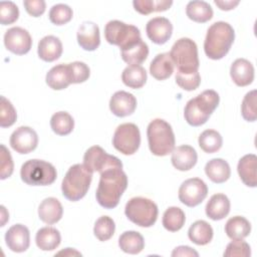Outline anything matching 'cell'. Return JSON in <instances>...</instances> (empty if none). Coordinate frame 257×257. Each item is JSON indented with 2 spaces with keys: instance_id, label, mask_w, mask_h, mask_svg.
Returning a JSON list of instances; mask_svg holds the SVG:
<instances>
[{
  "instance_id": "5",
  "label": "cell",
  "mask_w": 257,
  "mask_h": 257,
  "mask_svg": "<svg viewBox=\"0 0 257 257\" xmlns=\"http://www.w3.org/2000/svg\"><path fill=\"white\" fill-rule=\"evenodd\" d=\"M150 151L153 155L164 157L175 149V135L169 122L162 118L152 120L147 128Z\"/></svg>"
},
{
  "instance_id": "23",
  "label": "cell",
  "mask_w": 257,
  "mask_h": 257,
  "mask_svg": "<svg viewBox=\"0 0 257 257\" xmlns=\"http://www.w3.org/2000/svg\"><path fill=\"white\" fill-rule=\"evenodd\" d=\"M120 53L122 60L127 64L140 65L149 55V46L141 38L120 49Z\"/></svg>"
},
{
  "instance_id": "26",
  "label": "cell",
  "mask_w": 257,
  "mask_h": 257,
  "mask_svg": "<svg viewBox=\"0 0 257 257\" xmlns=\"http://www.w3.org/2000/svg\"><path fill=\"white\" fill-rule=\"evenodd\" d=\"M174 67L175 65L169 52L159 53L150 64V72L156 79L165 80L172 75Z\"/></svg>"
},
{
  "instance_id": "15",
  "label": "cell",
  "mask_w": 257,
  "mask_h": 257,
  "mask_svg": "<svg viewBox=\"0 0 257 257\" xmlns=\"http://www.w3.org/2000/svg\"><path fill=\"white\" fill-rule=\"evenodd\" d=\"M146 32L151 41L161 45L171 38L173 25L166 17H155L147 23Z\"/></svg>"
},
{
  "instance_id": "33",
  "label": "cell",
  "mask_w": 257,
  "mask_h": 257,
  "mask_svg": "<svg viewBox=\"0 0 257 257\" xmlns=\"http://www.w3.org/2000/svg\"><path fill=\"white\" fill-rule=\"evenodd\" d=\"M118 246L125 253L139 254L145 247V240L137 231H125L118 238Z\"/></svg>"
},
{
  "instance_id": "50",
  "label": "cell",
  "mask_w": 257,
  "mask_h": 257,
  "mask_svg": "<svg viewBox=\"0 0 257 257\" xmlns=\"http://www.w3.org/2000/svg\"><path fill=\"white\" fill-rule=\"evenodd\" d=\"M215 4L224 11H228V10H232L234 9L238 4L239 1H232V0H228V1H219V0H215L214 1Z\"/></svg>"
},
{
  "instance_id": "4",
  "label": "cell",
  "mask_w": 257,
  "mask_h": 257,
  "mask_svg": "<svg viewBox=\"0 0 257 257\" xmlns=\"http://www.w3.org/2000/svg\"><path fill=\"white\" fill-rule=\"evenodd\" d=\"M92 174L93 173L83 164H75L71 166L62 180V195L71 202H76L82 199L89 189Z\"/></svg>"
},
{
  "instance_id": "42",
  "label": "cell",
  "mask_w": 257,
  "mask_h": 257,
  "mask_svg": "<svg viewBox=\"0 0 257 257\" xmlns=\"http://www.w3.org/2000/svg\"><path fill=\"white\" fill-rule=\"evenodd\" d=\"M17 118L13 104L5 96L0 97V125L1 127L11 126Z\"/></svg>"
},
{
  "instance_id": "29",
  "label": "cell",
  "mask_w": 257,
  "mask_h": 257,
  "mask_svg": "<svg viewBox=\"0 0 257 257\" xmlns=\"http://www.w3.org/2000/svg\"><path fill=\"white\" fill-rule=\"evenodd\" d=\"M45 80L47 85L54 90L66 88L71 83L67 64H58L53 66L47 72Z\"/></svg>"
},
{
  "instance_id": "8",
  "label": "cell",
  "mask_w": 257,
  "mask_h": 257,
  "mask_svg": "<svg viewBox=\"0 0 257 257\" xmlns=\"http://www.w3.org/2000/svg\"><path fill=\"white\" fill-rule=\"evenodd\" d=\"M124 214L130 221L141 227H152L158 219V206L144 197H134L125 205Z\"/></svg>"
},
{
  "instance_id": "28",
  "label": "cell",
  "mask_w": 257,
  "mask_h": 257,
  "mask_svg": "<svg viewBox=\"0 0 257 257\" xmlns=\"http://www.w3.org/2000/svg\"><path fill=\"white\" fill-rule=\"evenodd\" d=\"M35 242L39 249L43 251H52L59 246L61 236L57 229L53 227H43L37 231Z\"/></svg>"
},
{
  "instance_id": "6",
  "label": "cell",
  "mask_w": 257,
  "mask_h": 257,
  "mask_svg": "<svg viewBox=\"0 0 257 257\" xmlns=\"http://www.w3.org/2000/svg\"><path fill=\"white\" fill-rule=\"evenodd\" d=\"M170 56L177 71L183 73H191L198 71L199 56L198 47L195 41L188 37L177 40L170 51Z\"/></svg>"
},
{
  "instance_id": "10",
  "label": "cell",
  "mask_w": 257,
  "mask_h": 257,
  "mask_svg": "<svg viewBox=\"0 0 257 257\" xmlns=\"http://www.w3.org/2000/svg\"><path fill=\"white\" fill-rule=\"evenodd\" d=\"M112 145L119 153L130 156L135 154L141 145V134L139 127L132 122L119 124L114 131Z\"/></svg>"
},
{
  "instance_id": "45",
  "label": "cell",
  "mask_w": 257,
  "mask_h": 257,
  "mask_svg": "<svg viewBox=\"0 0 257 257\" xmlns=\"http://www.w3.org/2000/svg\"><path fill=\"white\" fill-rule=\"evenodd\" d=\"M19 17V9L12 1L0 2V22L2 25L14 23Z\"/></svg>"
},
{
  "instance_id": "21",
  "label": "cell",
  "mask_w": 257,
  "mask_h": 257,
  "mask_svg": "<svg viewBox=\"0 0 257 257\" xmlns=\"http://www.w3.org/2000/svg\"><path fill=\"white\" fill-rule=\"evenodd\" d=\"M62 214V205L56 198L53 197L44 199L38 207L39 219L48 225L57 223L61 219Z\"/></svg>"
},
{
  "instance_id": "47",
  "label": "cell",
  "mask_w": 257,
  "mask_h": 257,
  "mask_svg": "<svg viewBox=\"0 0 257 257\" xmlns=\"http://www.w3.org/2000/svg\"><path fill=\"white\" fill-rule=\"evenodd\" d=\"M0 148V179L5 180L12 175L14 164L7 148L4 145H1Z\"/></svg>"
},
{
  "instance_id": "27",
  "label": "cell",
  "mask_w": 257,
  "mask_h": 257,
  "mask_svg": "<svg viewBox=\"0 0 257 257\" xmlns=\"http://www.w3.org/2000/svg\"><path fill=\"white\" fill-rule=\"evenodd\" d=\"M205 173L207 177L216 184L226 182L231 175L229 164L223 159H212L205 166Z\"/></svg>"
},
{
  "instance_id": "39",
  "label": "cell",
  "mask_w": 257,
  "mask_h": 257,
  "mask_svg": "<svg viewBox=\"0 0 257 257\" xmlns=\"http://www.w3.org/2000/svg\"><path fill=\"white\" fill-rule=\"evenodd\" d=\"M115 230V224L113 220L108 216L99 217L93 227L94 236L99 241H106L112 237Z\"/></svg>"
},
{
  "instance_id": "13",
  "label": "cell",
  "mask_w": 257,
  "mask_h": 257,
  "mask_svg": "<svg viewBox=\"0 0 257 257\" xmlns=\"http://www.w3.org/2000/svg\"><path fill=\"white\" fill-rule=\"evenodd\" d=\"M5 47L14 54L23 55L29 52L32 46V38L29 32L22 27H12L4 34Z\"/></svg>"
},
{
  "instance_id": "35",
  "label": "cell",
  "mask_w": 257,
  "mask_h": 257,
  "mask_svg": "<svg viewBox=\"0 0 257 257\" xmlns=\"http://www.w3.org/2000/svg\"><path fill=\"white\" fill-rule=\"evenodd\" d=\"M186 221L184 211L179 207L168 208L163 215V226L170 232H177L183 228Z\"/></svg>"
},
{
  "instance_id": "46",
  "label": "cell",
  "mask_w": 257,
  "mask_h": 257,
  "mask_svg": "<svg viewBox=\"0 0 257 257\" xmlns=\"http://www.w3.org/2000/svg\"><path fill=\"white\" fill-rule=\"evenodd\" d=\"M251 255V248L249 244L245 241L241 240H233L230 242L226 250L224 252V256L231 257V256H242V257H248Z\"/></svg>"
},
{
  "instance_id": "36",
  "label": "cell",
  "mask_w": 257,
  "mask_h": 257,
  "mask_svg": "<svg viewBox=\"0 0 257 257\" xmlns=\"http://www.w3.org/2000/svg\"><path fill=\"white\" fill-rule=\"evenodd\" d=\"M50 126L58 136L69 135L74 127L73 117L66 111H57L50 118Z\"/></svg>"
},
{
  "instance_id": "40",
  "label": "cell",
  "mask_w": 257,
  "mask_h": 257,
  "mask_svg": "<svg viewBox=\"0 0 257 257\" xmlns=\"http://www.w3.org/2000/svg\"><path fill=\"white\" fill-rule=\"evenodd\" d=\"M72 9L66 4L53 5L49 10V20L55 25H63L72 19Z\"/></svg>"
},
{
  "instance_id": "52",
  "label": "cell",
  "mask_w": 257,
  "mask_h": 257,
  "mask_svg": "<svg viewBox=\"0 0 257 257\" xmlns=\"http://www.w3.org/2000/svg\"><path fill=\"white\" fill-rule=\"evenodd\" d=\"M61 254L68 255V256H71V255H81L79 252H77V251H75V250H72L71 248H66L65 250L60 251L59 253H57V255H61Z\"/></svg>"
},
{
  "instance_id": "18",
  "label": "cell",
  "mask_w": 257,
  "mask_h": 257,
  "mask_svg": "<svg viewBox=\"0 0 257 257\" xmlns=\"http://www.w3.org/2000/svg\"><path fill=\"white\" fill-rule=\"evenodd\" d=\"M77 42L86 51L95 50L100 44L98 26L91 21L82 22L77 31Z\"/></svg>"
},
{
  "instance_id": "49",
  "label": "cell",
  "mask_w": 257,
  "mask_h": 257,
  "mask_svg": "<svg viewBox=\"0 0 257 257\" xmlns=\"http://www.w3.org/2000/svg\"><path fill=\"white\" fill-rule=\"evenodd\" d=\"M172 256L173 257H177V256H195V257H198L199 253L197 251H195L194 249H192L191 247H189V246H178L172 252Z\"/></svg>"
},
{
  "instance_id": "11",
  "label": "cell",
  "mask_w": 257,
  "mask_h": 257,
  "mask_svg": "<svg viewBox=\"0 0 257 257\" xmlns=\"http://www.w3.org/2000/svg\"><path fill=\"white\" fill-rule=\"evenodd\" d=\"M83 165L92 173L98 172L99 174L111 168L122 169V163L118 158L108 155L101 147H90L83 156Z\"/></svg>"
},
{
  "instance_id": "19",
  "label": "cell",
  "mask_w": 257,
  "mask_h": 257,
  "mask_svg": "<svg viewBox=\"0 0 257 257\" xmlns=\"http://www.w3.org/2000/svg\"><path fill=\"white\" fill-rule=\"evenodd\" d=\"M198 155L196 150L189 145L177 147L172 152V164L179 171H189L197 163Z\"/></svg>"
},
{
  "instance_id": "34",
  "label": "cell",
  "mask_w": 257,
  "mask_h": 257,
  "mask_svg": "<svg viewBox=\"0 0 257 257\" xmlns=\"http://www.w3.org/2000/svg\"><path fill=\"white\" fill-rule=\"evenodd\" d=\"M147 71L142 65H128L121 73L122 82L134 89L141 88L147 81Z\"/></svg>"
},
{
  "instance_id": "41",
  "label": "cell",
  "mask_w": 257,
  "mask_h": 257,
  "mask_svg": "<svg viewBox=\"0 0 257 257\" xmlns=\"http://www.w3.org/2000/svg\"><path fill=\"white\" fill-rule=\"evenodd\" d=\"M257 91L256 89H253L249 92H247L243 98L242 104H241V113L245 120L247 121H255L257 118V112H256V95Z\"/></svg>"
},
{
  "instance_id": "7",
  "label": "cell",
  "mask_w": 257,
  "mask_h": 257,
  "mask_svg": "<svg viewBox=\"0 0 257 257\" xmlns=\"http://www.w3.org/2000/svg\"><path fill=\"white\" fill-rule=\"evenodd\" d=\"M20 177L29 186H48L56 180L57 172L52 164L34 159L21 166Z\"/></svg>"
},
{
  "instance_id": "1",
  "label": "cell",
  "mask_w": 257,
  "mask_h": 257,
  "mask_svg": "<svg viewBox=\"0 0 257 257\" xmlns=\"http://www.w3.org/2000/svg\"><path fill=\"white\" fill-rule=\"evenodd\" d=\"M127 187L126 174L120 168H111L100 173L95 197L97 203L105 209H113Z\"/></svg>"
},
{
  "instance_id": "17",
  "label": "cell",
  "mask_w": 257,
  "mask_h": 257,
  "mask_svg": "<svg viewBox=\"0 0 257 257\" xmlns=\"http://www.w3.org/2000/svg\"><path fill=\"white\" fill-rule=\"evenodd\" d=\"M137 107V98L134 94L119 90L112 94L109 100V108L111 112L119 117L131 115L135 112Z\"/></svg>"
},
{
  "instance_id": "44",
  "label": "cell",
  "mask_w": 257,
  "mask_h": 257,
  "mask_svg": "<svg viewBox=\"0 0 257 257\" xmlns=\"http://www.w3.org/2000/svg\"><path fill=\"white\" fill-rule=\"evenodd\" d=\"M176 82L177 84L188 91L195 90L199 87L201 83V76L198 71L191 72V73H183V72H176Z\"/></svg>"
},
{
  "instance_id": "20",
  "label": "cell",
  "mask_w": 257,
  "mask_h": 257,
  "mask_svg": "<svg viewBox=\"0 0 257 257\" xmlns=\"http://www.w3.org/2000/svg\"><path fill=\"white\" fill-rule=\"evenodd\" d=\"M230 75L236 85L246 86L254 80V67L249 60L238 58L230 67Z\"/></svg>"
},
{
  "instance_id": "32",
  "label": "cell",
  "mask_w": 257,
  "mask_h": 257,
  "mask_svg": "<svg viewBox=\"0 0 257 257\" xmlns=\"http://www.w3.org/2000/svg\"><path fill=\"white\" fill-rule=\"evenodd\" d=\"M187 16L198 23H205L213 17V9L206 1H190L186 7Z\"/></svg>"
},
{
  "instance_id": "48",
  "label": "cell",
  "mask_w": 257,
  "mask_h": 257,
  "mask_svg": "<svg viewBox=\"0 0 257 257\" xmlns=\"http://www.w3.org/2000/svg\"><path fill=\"white\" fill-rule=\"evenodd\" d=\"M23 5L26 12L33 17H39L42 15L46 8L45 1L43 0H25Z\"/></svg>"
},
{
  "instance_id": "14",
  "label": "cell",
  "mask_w": 257,
  "mask_h": 257,
  "mask_svg": "<svg viewBox=\"0 0 257 257\" xmlns=\"http://www.w3.org/2000/svg\"><path fill=\"white\" fill-rule=\"evenodd\" d=\"M38 145V136L36 132L29 126H19L10 137L11 148L19 154H29L34 151Z\"/></svg>"
},
{
  "instance_id": "3",
  "label": "cell",
  "mask_w": 257,
  "mask_h": 257,
  "mask_svg": "<svg viewBox=\"0 0 257 257\" xmlns=\"http://www.w3.org/2000/svg\"><path fill=\"white\" fill-rule=\"evenodd\" d=\"M219 101L220 96L215 90H204L187 102L184 110L186 121L193 126L204 124L217 108Z\"/></svg>"
},
{
  "instance_id": "12",
  "label": "cell",
  "mask_w": 257,
  "mask_h": 257,
  "mask_svg": "<svg viewBox=\"0 0 257 257\" xmlns=\"http://www.w3.org/2000/svg\"><path fill=\"white\" fill-rule=\"evenodd\" d=\"M208 195L206 183L199 178H191L182 183L179 189V200L188 207L201 204Z\"/></svg>"
},
{
  "instance_id": "31",
  "label": "cell",
  "mask_w": 257,
  "mask_h": 257,
  "mask_svg": "<svg viewBox=\"0 0 257 257\" xmlns=\"http://www.w3.org/2000/svg\"><path fill=\"white\" fill-rule=\"evenodd\" d=\"M213 228L204 220L194 222L188 231L189 239L197 245H207L210 243L213 238Z\"/></svg>"
},
{
  "instance_id": "38",
  "label": "cell",
  "mask_w": 257,
  "mask_h": 257,
  "mask_svg": "<svg viewBox=\"0 0 257 257\" xmlns=\"http://www.w3.org/2000/svg\"><path fill=\"white\" fill-rule=\"evenodd\" d=\"M172 4L173 1L171 0H135L133 2L135 10L143 15H148L152 12L166 11Z\"/></svg>"
},
{
  "instance_id": "16",
  "label": "cell",
  "mask_w": 257,
  "mask_h": 257,
  "mask_svg": "<svg viewBox=\"0 0 257 257\" xmlns=\"http://www.w3.org/2000/svg\"><path fill=\"white\" fill-rule=\"evenodd\" d=\"M7 247L13 252H24L30 245V233L26 226L15 224L11 226L5 234Z\"/></svg>"
},
{
  "instance_id": "9",
  "label": "cell",
  "mask_w": 257,
  "mask_h": 257,
  "mask_svg": "<svg viewBox=\"0 0 257 257\" xmlns=\"http://www.w3.org/2000/svg\"><path fill=\"white\" fill-rule=\"evenodd\" d=\"M104 37L110 44L120 49L141 39L140 29L134 25L125 24L119 20H110L104 27Z\"/></svg>"
},
{
  "instance_id": "30",
  "label": "cell",
  "mask_w": 257,
  "mask_h": 257,
  "mask_svg": "<svg viewBox=\"0 0 257 257\" xmlns=\"http://www.w3.org/2000/svg\"><path fill=\"white\" fill-rule=\"evenodd\" d=\"M251 232L250 222L241 216L230 218L225 225V233L232 240H241L249 236Z\"/></svg>"
},
{
  "instance_id": "25",
  "label": "cell",
  "mask_w": 257,
  "mask_h": 257,
  "mask_svg": "<svg viewBox=\"0 0 257 257\" xmlns=\"http://www.w3.org/2000/svg\"><path fill=\"white\" fill-rule=\"evenodd\" d=\"M205 211L210 219L214 221L222 220L230 212V201L224 194H215L208 201Z\"/></svg>"
},
{
  "instance_id": "22",
  "label": "cell",
  "mask_w": 257,
  "mask_h": 257,
  "mask_svg": "<svg viewBox=\"0 0 257 257\" xmlns=\"http://www.w3.org/2000/svg\"><path fill=\"white\" fill-rule=\"evenodd\" d=\"M37 53L42 60L52 62L61 56L62 43L56 36L47 35L38 42Z\"/></svg>"
},
{
  "instance_id": "51",
  "label": "cell",
  "mask_w": 257,
  "mask_h": 257,
  "mask_svg": "<svg viewBox=\"0 0 257 257\" xmlns=\"http://www.w3.org/2000/svg\"><path fill=\"white\" fill-rule=\"evenodd\" d=\"M1 216H2V222H1V226L5 225V222L7 220H9V214L7 213L6 209L4 206H1Z\"/></svg>"
},
{
  "instance_id": "43",
  "label": "cell",
  "mask_w": 257,
  "mask_h": 257,
  "mask_svg": "<svg viewBox=\"0 0 257 257\" xmlns=\"http://www.w3.org/2000/svg\"><path fill=\"white\" fill-rule=\"evenodd\" d=\"M71 83H81L88 79L90 75L89 67L82 61H74L67 64Z\"/></svg>"
},
{
  "instance_id": "2",
  "label": "cell",
  "mask_w": 257,
  "mask_h": 257,
  "mask_svg": "<svg viewBox=\"0 0 257 257\" xmlns=\"http://www.w3.org/2000/svg\"><path fill=\"white\" fill-rule=\"evenodd\" d=\"M235 39L233 27L224 21L213 23L206 34L204 50L206 55L213 60L223 58L230 50Z\"/></svg>"
},
{
  "instance_id": "24",
  "label": "cell",
  "mask_w": 257,
  "mask_h": 257,
  "mask_svg": "<svg viewBox=\"0 0 257 257\" xmlns=\"http://www.w3.org/2000/svg\"><path fill=\"white\" fill-rule=\"evenodd\" d=\"M257 157L254 154L245 155L239 160L237 171L242 182L248 186L255 188L257 186Z\"/></svg>"
},
{
  "instance_id": "37",
  "label": "cell",
  "mask_w": 257,
  "mask_h": 257,
  "mask_svg": "<svg viewBox=\"0 0 257 257\" xmlns=\"http://www.w3.org/2000/svg\"><path fill=\"white\" fill-rule=\"evenodd\" d=\"M199 146L207 154L218 152L222 145L223 139L221 135L215 130H206L199 136Z\"/></svg>"
}]
</instances>
